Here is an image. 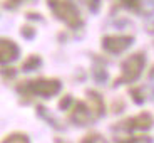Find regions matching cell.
Returning a JSON list of instances; mask_svg holds the SVG:
<instances>
[{
    "mask_svg": "<svg viewBox=\"0 0 154 143\" xmlns=\"http://www.w3.org/2000/svg\"><path fill=\"white\" fill-rule=\"evenodd\" d=\"M54 8L57 12V15H60L64 20H67L70 25H77L79 24V15H77L75 8L72 5L66 4V2H60V4H54Z\"/></svg>",
    "mask_w": 154,
    "mask_h": 143,
    "instance_id": "1",
    "label": "cell"
},
{
    "mask_svg": "<svg viewBox=\"0 0 154 143\" xmlns=\"http://www.w3.org/2000/svg\"><path fill=\"white\" fill-rule=\"evenodd\" d=\"M124 4L126 5H129V7H137V0H124Z\"/></svg>",
    "mask_w": 154,
    "mask_h": 143,
    "instance_id": "7",
    "label": "cell"
},
{
    "mask_svg": "<svg viewBox=\"0 0 154 143\" xmlns=\"http://www.w3.org/2000/svg\"><path fill=\"white\" fill-rule=\"evenodd\" d=\"M35 93H42V94H54L59 88V83H52V81H40V83H35Z\"/></svg>",
    "mask_w": 154,
    "mask_h": 143,
    "instance_id": "5",
    "label": "cell"
},
{
    "mask_svg": "<svg viewBox=\"0 0 154 143\" xmlns=\"http://www.w3.org/2000/svg\"><path fill=\"white\" fill-rule=\"evenodd\" d=\"M5 143H27V140L22 138V136H12V138H8V141Z\"/></svg>",
    "mask_w": 154,
    "mask_h": 143,
    "instance_id": "6",
    "label": "cell"
},
{
    "mask_svg": "<svg viewBox=\"0 0 154 143\" xmlns=\"http://www.w3.org/2000/svg\"><path fill=\"white\" fill-rule=\"evenodd\" d=\"M17 56V47L12 42H7V41H0V61L7 62L10 59H14Z\"/></svg>",
    "mask_w": 154,
    "mask_h": 143,
    "instance_id": "4",
    "label": "cell"
},
{
    "mask_svg": "<svg viewBox=\"0 0 154 143\" xmlns=\"http://www.w3.org/2000/svg\"><path fill=\"white\" fill-rule=\"evenodd\" d=\"M129 44H131V39L129 37H107L104 41V46L109 50H112V52H119L121 49H124Z\"/></svg>",
    "mask_w": 154,
    "mask_h": 143,
    "instance_id": "3",
    "label": "cell"
},
{
    "mask_svg": "<svg viewBox=\"0 0 154 143\" xmlns=\"http://www.w3.org/2000/svg\"><path fill=\"white\" fill-rule=\"evenodd\" d=\"M143 67V57L141 56H134L124 64V79H136Z\"/></svg>",
    "mask_w": 154,
    "mask_h": 143,
    "instance_id": "2",
    "label": "cell"
}]
</instances>
